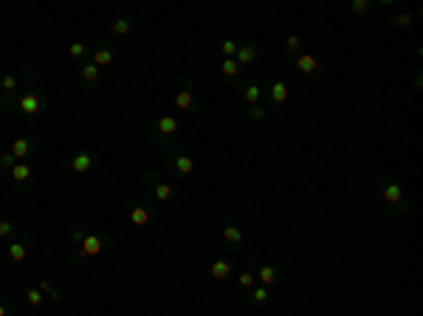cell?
I'll use <instances>...</instances> for the list:
<instances>
[{
    "label": "cell",
    "mask_w": 423,
    "mask_h": 316,
    "mask_svg": "<svg viewBox=\"0 0 423 316\" xmlns=\"http://www.w3.org/2000/svg\"><path fill=\"white\" fill-rule=\"evenodd\" d=\"M155 198L161 203L173 201V187H170V184H155Z\"/></svg>",
    "instance_id": "cell-23"
},
{
    "label": "cell",
    "mask_w": 423,
    "mask_h": 316,
    "mask_svg": "<svg viewBox=\"0 0 423 316\" xmlns=\"http://www.w3.org/2000/svg\"><path fill=\"white\" fill-rule=\"evenodd\" d=\"M6 313H9V310H6V308H3V305H0V316H6Z\"/></svg>",
    "instance_id": "cell-39"
},
{
    "label": "cell",
    "mask_w": 423,
    "mask_h": 316,
    "mask_svg": "<svg viewBox=\"0 0 423 316\" xmlns=\"http://www.w3.org/2000/svg\"><path fill=\"white\" fill-rule=\"evenodd\" d=\"M110 31H113V34H127V31H130V20H127V17H119V20L110 26Z\"/></svg>",
    "instance_id": "cell-27"
},
{
    "label": "cell",
    "mask_w": 423,
    "mask_h": 316,
    "mask_svg": "<svg viewBox=\"0 0 423 316\" xmlns=\"http://www.w3.org/2000/svg\"><path fill=\"white\" fill-rule=\"evenodd\" d=\"M12 155H15V161H23V158L29 155L31 152V141L29 138H15V141H12Z\"/></svg>",
    "instance_id": "cell-10"
},
{
    "label": "cell",
    "mask_w": 423,
    "mask_h": 316,
    "mask_svg": "<svg viewBox=\"0 0 423 316\" xmlns=\"http://www.w3.org/2000/svg\"><path fill=\"white\" fill-rule=\"evenodd\" d=\"M395 26H403V29H406V26H412V15H409V12L398 15V17H395Z\"/></svg>",
    "instance_id": "cell-33"
},
{
    "label": "cell",
    "mask_w": 423,
    "mask_h": 316,
    "mask_svg": "<svg viewBox=\"0 0 423 316\" xmlns=\"http://www.w3.org/2000/svg\"><path fill=\"white\" fill-rule=\"evenodd\" d=\"M381 198H384V203H389V206H398V203H403V187L398 181H384Z\"/></svg>",
    "instance_id": "cell-2"
},
{
    "label": "cell",
    "mask_w": 423,
    "mask_h": 316,
    "mask_svg": "<svg viewBox=\"0 0 423 316\" xmlns=\"http://www.w3.org/2000/svg\"><path fill=\"white\" fill-rule=\"evenodd\" d=\"M102 249H105V243H102V237H99V234H85L79 254H82V257H96Z\"/></svg>",
    "instance_id": "cell-4"
},
{
    "label": "cell",
    "mask_w": 423,
    "mask_h": 316,
    "mask_svg": "<svg viewBox=\"0 0 423 316\" xmlns=\"http://www.w3.org/2000/svg\"><path fill=\"white\" fill-rule=\"evenodd\" d=\"M237 285H240V288H251V285H254V274H251V271H243L240 277H237Z\"/></svg>",
    "instance_id": "cell-29"
},
{
    "label": "cell",
    "mask_w": 423,
    "mask_h": 316,
    "mask_svg": "<svg viewBox=\"0 0 423 316\" xmlns=\"http://www.w3.org/2000/svg\"><path fill=\"white\" fill-rule=\"evenodd\" d=\"M220 71H223V76H226V79H234L237 73H240V65H237V59H223Z\"/></svg>",
    "instance_id": "cell-21"
},
{
    "label": "cell",
    "mask_w": 423,
    "mask_h": 316,
    "mask_svg": "<svg viewBox=\"0 0 423 316\" xmlns=\"http://www.w3.org/2000/svg\"><path fill=\"white\" fill-rule=\"evenodd\" d=\"M299 48H302V40H299L296 34H288V37H285V51H288V57L299 54Z\"/></svg>",
    "instance_id": "cell-22"
},
{
    "label": "cell",
    "mask_w": 423,
    "mask_h": 316,
    "mask_svg": "<svg viewBox=\"0 0 423 316\" xmlns=\"http://www.w3.org/2000/svg\"><path fill=\"white\" fill-rule=\"evenodd\" d=\"M51 299H62V291H59V288H51Z\"/></svg>",
    "instance_id": "cell-36"
},
{
    "label": "cell",
    "mask_w": 423,
    "mask_h": 316,
    "mask_svg": "<svg viewBox=\"0 0 423 316\" xmlns=\"http://www.w3.org/2000/svg\"><path fill=\"white\" fill-rule=\"evenodd\" d=\"M175 170H178L181 175H192L195 173V161L181 152V155H175Z\"/></svg>",
    "instance_id": "cell-14"
},
{
    "label": "cell",
    "mask_w": 423,
    "mask_h": 316,
    "mask_svg": "<svg viewBox=\"0 0 423 316\" xmlns=\"http://www.w3.org/2000/svg\"><path fill=\"white\" fill-rule=\"evenodd\" d=\"M68 54H71L73 59H79L82 54H85V43H73L71 48H68Z\"/></svg>",
    "instance_id": "cell-32"
},
{
    "label": "cell",
    "mask_w": 423,
    "mask_h": 316,
    "mask_svg": "<svg viewBox=\"0 0 423 316\" xmlns=\"http://www.w3.org/2000/svg\"><path fill=\"white\" fill-rule=\"evenodd\" d=\"M257 277H260V282L268 288V285H274V282H277V277H280V268H277V266H263Z\"/></svg>",
    "instance_id": "cell-11"
},
{
    "label": "cell",
    "mask_w": 423,
    "mask_h": 316,
    "mask_svg": "<svg viewBox=\"0 0 423 316\" xmlns=\"http://www.w3.org/2000/svg\"><path fill=\"white\" fill-rule=\"evenodd\" d=\"M248 116L254 119V122H263V119L268 116V110H266V108H260V105H254V108L248 110Z\"/></svg>",
    "instance_id": "cell-31"
},
{
    "label": "cell",
    "mask_w": 423,
    "mask_h": 316,
    "mask_svg": "<svg viewBox=\"0 0 423 316\" xmlns=\"http://www.w3.org/2000/svg\"><path fill=\"white\" fill-rule=\"evenodd\" d=\"M178 119H175V116H161V119H158L155 122V130L158 133H161V136H175V133H178Z\"/></svg>",
    "instance_id": "cell-8"
},
{
    "label": "cell",
    "mask_w": 423,
    "mask_h": 316,
    "mask_svg": "<svg viewBox=\"0 0 423 316\" xmlns=\"http://www.w3.org/2000/svg\"><path fill=\"white\" fill-rule=\"evenodd\" d=\"M113 57H116L113 48H96L94 51V65H96V68H105V65L113 62Z\"/></svg>",
    "instance_id": "cell-13"
},
{
    "label": "cell",
    "mask_w": 423,
    "mask_h": 316,
    "mask_svg": "<svg viewBox=\"0 0 423 316\" xmlns=\"http://www.w3.org/2000/svg\"><path fill=\"white\" fill-rule=\"evenodd\" d=\"M209 271H212V277H215V280H229V274H231V266H229V263H226V260H215V263H212V268H209Z\"/></svg>",
    "instance_id": "cell-12"
},
{
    "label": "cell",
    "mask_w": 423,
    "mask_h": 316,
    "mask_svg": "<svg viewBox=\"0 0 423 316\" xmlns=\"http://www.w3.org/2000/svg\"><path fill=\"white\" fill-rule=\"evenodd\" d=\"M237 48H240V45H237L234 40H223V45H220V51H223V57L226 59H234Z\"/></svg>",
    "instance_id": "cell-25"
},
{
    "label": "cell",
    "mask_w": 423,
    "mask_h": 316,
    "mask_svg": "<svg viewBox=\"0 0 423 316\" xmlns=\"http://www.w3.org/2000/svg\"><path fill=\"white\" fill-rule=\"evenodd\" d=\"M73 240H76V243H82V240H85V231L76 229V231H73Z\"/></svg>",
    "instance_id": "cell-37"
},
{
    "label": "cell",
    "mask_w": 423,
    "mask_h": 316,
    "mask_svg": "<svg viewBox=\"0 0 423 316\" xmlns=\"http://www.w3.org/2000/svg\"><path fill=\"white\" fill-rule=\"evenodd\" d=\"M223 240H226V243H231V246H237V249H240V246L245 243L243 231L237 229L234 223H226V226H223Z\"/></svg>",
    "instance_id": "cell-9"
},
{
    "label": "cell",
    "mask_w": 423,
    "mask_h": 316,
    "mask_svg": "<svg viewBox=\"0 0 423 316\" xmlns=\"http://www.w3.org/2000/svg\"><path fill=\"white\" fill-rule=\"evenodd\" d=\"M17 161H15V155H12V152H3V155H0V167H15Z\"/></svg>",
    "instance_id": "cell-34"
},
{
    "label": "cell",
    "mask_w": 423,
    "mask_h": 316,
    "mask_svg": "<svg viewBox=\"0 0 423 316\" xmlns=\"http://www.w3.org/2000/svg\"><path fill=\"white\" fill-rule=\"evenodd\" d=\"M251 299L257 302V305H266V302H268V288L266 285L254 288V291H251Z\"/></svg>",
    "instance_id": "cell-26"
},
{
    "label": "cell",
    "mask_w": 423,
    "mask_h": 316,
    "mask_svg": "<svg viewBox=\"0 0 423 316\" xmlns=\"http://www.w3.org/2000/svg\"><path fill=\"white\" fill-rule=\"evenodd\" d=\"M234 59H237V65H240V68H243V65H251L254 59H257V45H251V43L240 45V48H237V54H234Z\"/></svg>",
    "instance_id": "cell-6"
},
{
    "label": "cell",
    "mask_w": 423,
    "mask_h": 316,
    "mask_svg": "<svg viewBox=\"0 0 423 316\" xmlns=\"http://www.w3.org/2000/svg\"><path fill=\"white\" fill-rule=\"evenodd\" d=\"M12 231H15V226H12V223H9V220H0V237H9Z\"/></svg>",
    "instance_id": "cell-35"
},
{
    "label": "cell",
    "mask_w": 423,
    "mask_h": 316,
    "mask_svg": "<svg viewBox=\"0 0 423 316\" xmlns=\"http://www.w3.org/2000/svg\"><path fill=\"white\" fill-rule=\"evenodd\" d=\"M82 79H85V82H96V79H99V68H96L94 62H88L85 68H82Z\"/></svg>",
    "instance_id": "cell-24"
},
{
    "label": "cell",
    "mask_w": 423,
    "mask_h": 316,
    "mask_svg": "<svg viewBox=\"0 0 423 316\" xmlns=\"http://www.w3.org/2000/svg\"><path fill=\"white\" fill-rule=\"evenodd\" d=\"M175 108L178 110H192L195 108V94L192 91H181V94L175 96Z\"/></svg>",
    "instance_id": "cell-16"
},
{
    "label": "cell",
    "mask_w": 423,
    "mask_h": 316,
    "mask_svg": "<svg viewBox=\"0 0 423 316\" xmlns=\"http://www.w3.org/2000/svg\"><path fill=\"white\" fill-rule=\"evenodd\" d=\"M26 254H29V249H26L23 243H12V246H9V260H12V263H23Z\"/></svg>",
    "instance_id": "cell-19"
},
{
    "label": "cell",
    "mask_w": 423,
    "mask_h": 316,
    "mask_svg": "<svg viewBox=\"0 0 423 316\" xmlns=\"http://www.w3.org/2000/svg\"><path fill=\"white\" fill-rule=\"evenodd\" d=\"M268 94H271L274 105H285L288 102V85L282 82V79H274L271 85H268Z\"/></svg>",
    "instance_id": "cell-5"
},
{
    "label": "cell",
    "mask_w": 423,
    "mask_h": 316,
    "mask_svg": "<svg viewBox=\"0 0 423 316\" xmlns=\"http://www.w3.org/2000/svg\"><path fill=\"white\" fill-rule=\"evenodd\" d=\"M26 299H29L31 308H40V305L45 302V294L40 291V288H29V291H26Z\"/></svg>",
    "instance_id": "cell-20"
},
{
    "label": "cell",
    "mask_w": 423,
    "mask_h": 316,
    "mask_svg": "<svg viewBox=\"0 0 423 316\" xmlns=\"http://www.w3.org/2000/svg\"><path fill=\"white\" fill-rule=\"evenodd\" d=\"M40 291H43V294H51V282L43 280V282H40Z\"/></svg>",
    "instance_id": "cell-38"
},
{
    "label": "cell",
    "mask_w": 423,
    "mask_h": 316,
    "mask_svg": "<svg viewBox=\"0 0 423 316\" xmlns=\"http://www.w3.org/2000/svg\"><path fill=\"white\" fill-rule=\"evenodd\" d=\"M91 167H94V155L91 152H79V155H73L71 158V170L73 173H91Z\"/></svg>",
    "instance_id": "cell-7"
},
{
    "label": "cell",
    "mask_w": 423,
    "mask_h": 316,
    "mask_svg": "<svg viewBox=\"0 0 423 316\" xmlns=\"http://www.w3.org/2000/svg\"><path fill=\"white\" fill-rule=\"evenodd\" d=\"M370 6H373L370 0H353V3H350V12H356V15H361V12H367Z\"/></svg>",
    "instance_id": "cell-30"
},
{
    "label": "cell",
    "mask_w": 423,
    "mask_h": 316,
    "mask_svg": "<svg viewBox=\"0 0 423 316\" xmlns=\"http://www.w3.org/2000/svg\"><path fill=\"white\" fill-rule=\"evenodd\" d=\"M12 178H15L17 184H23V181H29V178H31V167L26 164V161H17V164L12 167Z\"/></svg>",
    "instance_id": "cell-15"
},
{
    "label": "cell",
    "mask_w": 423,
    "mask_h": 316,
    "mask_svg": "<svg viewBox=\"0 0 423 316\" xmlns=\"http://www.w3.org/2000/svg\"><path fill=\"white\" fill-rule=\"evenodd\" d=\"M130 220H133V226H147V223H150V212H147L144 206H133Z\"/></svg>",
    "instance_id": "cell-17"
},
{
    "label": "cell",
    "mask_w": 423,
    "mask_h": 316,
    "mask_svg": "<svg viewBox=\"0 0 423 316\" xmlns=\"http://www.w3.org/2000/svg\"><path fill=\"white\" fill-rule=\"evenodd\" d=\"M17 108H20L23 116H37V113H43L45 99L37 94V91H26V94L20 96V102H17Z\"/></svg>",
    "instance_id": "cell-1"
},
{
    "label": "cell",
    "mask_w": 423,
    "mask_h": 316,
    "mask_svg": "<svg viewBox=\"0 0 423 316\" xmlns=\"http://www.w3.org/2000/svg\"><path fill=\"white\" fill-rule=\"evenodd\" d=\"M319 57H316V54H299V57L294 59V68L296 71H302V73H316L319 71Z\"/></svg>",
    "instance_id": "cell-3"
},
{
    "label": "cell",
    "mask_w": 423,
    "mask_h": 316,
    "mask_svg": "<svg viewBox=\"0 0 423 316\" xmlns=\"http://www.w3.org/2000/svg\"><path fill=\"white\" fill-rule=\"evenodd\" d=\"M260 96H263V88H260V85H245V88H243V99L248 102L251 108L260 102Z\"/></svg>",
    "instance_id": "cell-18"
},
{
    "label": "cell",
    "mask_w": 423,
    "mask_h": 316,
    "mask_svg": "<svg viewBox=\"0 0 423 316\" xmlns=\"http://www.w3.org/2000/svg\"><path fill=\"white\" fill-rule=\"evenodd\" d=\"M17 85H20V79H17V76H12V73L0 79V88H3V91H17Z\"/></svg>",
    "instance_id": "cell-28"
}]
</instances>
